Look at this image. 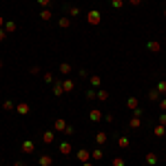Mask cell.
<instances>
[{"label": "cell", "mask_w": 166, "mask_h": 166, "mask_svg": "<svg viewBox=\"0 0 166 166\" xmlns=\"http://www.w3.org/2000/svg\"><path fill=\"white\" fill-rule=\"evenodd\" d=\"M86 20H89V25H100L102 16H100V11H98V9H93V11H89V13H86Z\"/></svg>", "instance_id": "cell-1"}, {"label": "cell", "mask_w": 166, "mask_h": 166, "mask_svg": "<svg viewBox=\"0 0 166 166\" xmlns=\"http://www.w3.org/2000/svg\"><path fill=\"white\" fill-rule=\"evenodd\" d=\"M146 49H149L151 53H159V51H162V46H159V42H155V40H151V42L146 44Z\"/></svg>", "instance_id": "cell-2"}, {"label": "cell", "mask_w": 166, "mask_h": 166, "mask_svg": "<svg viewBox=\"0 0 166 166\" xmlns=\"http://www.w3.org/2000/svg\"><path fill=\"white\" fill-rule=\"evenodd\" d=\"M16 111H18V113H20V115H27V113H29V111H31V106H29V104H27V102H20V104H18V106H16Z\"/></svg>", "instance_id": "cell-3"}, {"label": "cell", "mask_w": 166, "mask_h": 166, "mask_svg": "<svg viewBox=\"0 0 166 166\" xmlns=\"http://www.w3.org/2000/svg\"><path fill=\"white\" fill-rule=\"evenodd\" d=\"M51 164H53V159L49 155H40L38 157V166H51Z\"/></svg>", "instance_id": "cell-4"}, {"label": "cell", "mask_w": 166, "mask_h": 166, "mask_svg": "<svg viewBox=\"0 0 166 166\" xmlns=\"http://www.w3.org/2000/svg\"><path fill=\"white\" fill-rule=\"evenodd\" d=\"M36 151V144H33V142H22V153H33Z\"/></svg>", "instance_id": "cell-5"}, {"label": "cell", "mask_w": 166, "mask_h": 166, "mask_svg": "<svg viewBox=\"0 0 166 166\" xmlns=\"http://www.w3.org/2000/svg\"><path fill=\"white\" fill-rule=\"evenodd\" d=\"M53 137H56V135H53V131H44V133H42V142H44V144H51Z\"/></svg>", "instance_id": "cell-6"}, {"label": "cell", "mask_w": 166, "mask_h": 166, "mask_svg": "<svg viewBox=\"0 0 166 166\" xmlns=\"http://www.w3.org/2000/svg\"><path fill=\"white\" fill-rule=\"evenodd\" d=\"M89 117H91V120H93V122H102V113H100L98 109H93V111L89 113Z\"/></svg>", "instance_id": "cell-7"}, {"label": "cell", "mask_w": 166, "mask_h": 166, "mask_svg": "<svg viewBox=\"0 0 166 166\" xmlns=\"http://www.w3.org/2000/svg\"><path fill=\"white\" fill-rule=\"evenodd\" d=\"M89 157H91V153H89V151H84V149H80V151H78V159H80V162H89Z\"/></svg>", "instance_id": "cell-8"}, {"label": "cell", "mask_w": 166, "mask_h": 166, "mask_svg": "<svg viewBox=\"0 0 166 166\" xmlns=\"http://www.w3.org/2000/svg\"><path fill=\"white\" fill-rule=\"evenodd\" d=\"M66 11H69V16H71V18H78V16L82 13V11H80V7H66Z\"/></svg>", "instance_id": "cell-9"}, {"label": "cell", "mask_w": 166, "mask_h": 166, "mask_svg": "<svg viewBox=\"0 0 166 166\" xmlns=\"http://www.w3.org/2000/svg\"><path fill=\"white\" fill-rule=\"evenodd\" d=\"M62 89H64V91H73V89H76V82H73V80H64V82H62Z\"/></svg>", "instance_id": "cell-10"}, {"label": "cell", "mask_w": 166, "mask_h": 166, "mask_svg": "<svg viewBox=\"0 0 166 166\" xmlns=\"http://www.w3.org/2000/svg\"><path fill=\"white\" fill-rule=\"evenodd\" d=\"M102 157H104V153H102L100 149H95V151H93V153H91V159H93V162H100Z\"/></svg>", "instance_id": "cell-11"}, {"label": "cell", "mask_w": 166, "mask_h": 166, "mask_svg": "<svg viewBox=\"0 0 166 166\" xmlns=\"http://www.w3.org/2000/svg\"><path fill=\"white\" fill-rule=\"evenodd\" d=\"M60 153L62 155H69L71 153V144H69V142H62V144H60Z\"/></svg>", "instance_id": "cell-12"}, {"label": "cell", "mask_w": 166, "mask_h": 166, "mask_svg": "<svg viewBox=\"0 0 166 166\" xmlns=\"http://www.w3.org/2000/svg\"><path fill=\"white\" fill-rule=\"evenodd\" d=\"M126 109L135 111V109H137V98H129V100H126Z\"/></svg>", "instance_id": "cell-13"}, {"label": "cell", "mask_w": 166, "mask_h": 166, "mask_svg": "<svg viewBox=\"0 0 166 166\" xmlns=\"http://www.w3.org/2000/svg\"><path fill=\"white\" fill-rule=\"evenodd\" d=\"M53 129H56V131H64V129H66V122H64V120H56V122H53Z\"/></svg>", "instance_id": "cell-14"}, {"label": "cell", "mask_w": 166, "mask_h": 166, "mask_svg": "<svg viewBox=\"0 0 166 166\" xmlns=\"http://www.w3.org/2000/svg\"><path fill=\"white\" fill-rule=\"evenodd\" d=\"M106 137H109V135H106L104 131H100V133L95 135V142H98V144H104V142H106Z\"/></svg>", "instance_id": "cell-15"}, {"label": "cell", "mask_w": 166, "mask_h": 166, "mask_svg": "<svg viewBox=\"0 0 166 166\" xmlns=\"http://www.w3.org/2000/svg\"><path fill=\"white\" fill-rule=\"evenodd\" d=\"M117 144H120L122 149H129V146H131V139H129V137H120V139H117Z\"/></svg>", "instance_id": "cell-16"}, {"label": "cell", "mask_w": 166, "mask_h": 166, "mask_svg": "<svg viewBox=\"0 0 166 166\" xmlns=\"http://www.w3.org/2000/svg\"><path fill=\"white\" fill-rule=\"evenodd\" d=\"M146 164H149V166H155V164H157V155L149 153V155H146Z\"/></svg>", "instance_id": "cell-17"}, {"label": "cell", "mask_w": 166, "mask_h": 166, "mask_svg": "<svg viewBox=\"0 0 166 166\" xmlns=\"http://www.w3.org/2000/svg\"><path fill=\"white\" fill-rule=\"evenodd\" d=\"M89 82H91V86H93V89H98V86H100V82H102V80H100V78H98V76H91V78H89Z\"/></svg>", "instance_id": "cell-18"}, {"label": "cell", "mask_w": 166, "mask_h": 166, "mask_svg": "<svg viewBox=\"0 0 166 166\" xmlns=\"http://www.w3.org/2000/svg\"><path fill=\"white\" fill-rule=\"evenodd\" d=\"M5 31H7V33H13V31H16V22H11V20L5 22Z\"/></svg>", "instance_id": "cell-19"}, {"label": "cell", "mask_w": 166, "mask_h": 166, "mask_svg": "<svg viewBox=\"0 0 166 166\" xmlns=\"http://www.w3.org/2000/svg\"><path fill=\"white\" fill-rule=\"evenodd\" d=\"M53 93H56V95H62V93H64V89H62V82H56V84H53Z\"/></svg>", "instance_id": "cell-20"}, {"label": "cell", "mask_w": 166, "mask_h": 166, "mask_svg": "<svg viewBox=\"0 0 166 166\" xmlns=\"http://www.w3.org/2000/svg\"><path fill=\"white\" fill-rule=\"evenodd\" d=\"M139 126H142V120H139L137 115H133V120H131V129H139Z\"/></svg>", "instance_id": "cell-21"}, {"label": "cell", "mask_w": 166, "mask_h": 166, "mask_svg": "<svg viewBox=\"0 0 166 166\" xmlns=\"http://www.w3.org/2000/svg\"><path fill=\"white\" fill-rule=\"evenodd\" d=\"M155 135H157V137H164V135H166V126H162V124L155 126Z\"/></svg>", "instance_id": "cell-22"}, {"label": "cell", "mask_w": 166, "mask_h": 166, "mask_svg": "<svg viewBox=\"0 0 166 166\" xmlns=\"http://www.w3.org/2000/svg\"><path fill=\"white\" fill-rule=\"evenodd\" d=\"M58 25H60L62 29H69V27H71V20H69V18H60V22H58Z\"/></svg>", "instance_id": "cell-23"}, {"label": "cell", "mask_w": 166, "mask_h": 166, "mask_svg": "<svg viewBox=\"0 0 166 166\" xmlns=\"http://www.w3.org/2000/svg\"><path fill=\"white\" fill-rule=\"evenodd\" d=\"M40 18H42L44 22H46V20H51V11H49V9H42V11H40Z\"/></svg>", "instance_id": "cell-24"}, {"label": "cell", "mask_w": 166, "mask_h": 166, "mask_svg": "<svg viewBox=\"0 0 166 166\" xmlns=\"http://www.w3.org/2000/svg\"><path fill=\"white\" fill-rule=\"evenodd\" d=\"M60 73H64V76H66V73H71V64L62 62V64H60Z\"/></svg>", "instance_id": "cell-25"}, {"label": "cell", "mask_w": 166, "mask_h": 166, "mask_svg": "<svg viewBox=\"0 0 166 166\" xmlns=\"http://www.w3.org/2000/svg\"><path fill=\"white\" fill-rule=\"evenodd\" d=\"M122 5H124V0H111V7L113 9H122Z\"/></svg>", "instance_id": "cell-26"}, {"label": "cell", "mask_w": 166, "mask_h": 166, "mask_svg": "<svg viewBox=\"0 0 166 166\" xmlns=\"http://www.w3.org/2000/svg\"><path fill=\"white\" fill-rule=\"evenodd\" d=\"M149 98H151V100H159V91H157V89L149 91Z\"/></svg>", "instance_id": "cell-27"}, {"label": "cell", "mask_w": 166, "mask_h": 166, "mask_svg": "<svg viewBox=\"0 0 166 166\" xmlns=\"http://www.w3.org/2000/svg\"><path fill=\"white\" fill-rule=\"evenodd\" d=\"M98 100H102V102L109 100V93H106V91H98Z\"/></svg>", "instance_id": "cell-28"}, {"label": "cell", "mask_w": 166, "mask_h": 166, "mask_svg": "<svg viewBox=\"0 0 166 166\" xmlns=\"http://www.w3.org/2000/svg\"><path fill=\"white\" fill-rule=\"evenodd\" d=\"M2 109H5V111H11V109H13V102H11V100L2 102Z\"/></svg>", "instance_id": "cell-29"}, {"label": "cell", "mask_w": 166, "mask_h": 166, "mask_svg": "<svg viewBox=\"0 0 166 166\" xmlns=\"http://www.w3.org/2000/svg\"><path fill=\"white\" fill-rule=\"evenodd\" d=\"M113 166H124V159L122 157H113Z\"/></svg>", "instance_id": "cell-30"}, {"label": "cell", "mask_w": 166, "mask_h": 166, "mask_svg": "<svg viewBox=\"0 0 166 166\" xmlns=\"http://www.w3.org/2000/svg\"><path fill=\"white\" fill-rule=\"evenodd\" d=\"M38 5H40V7H44V9H49V5H51V0H38Z\"/></svg>", "instance_id": "cell-31"}, {"label": "cell", "mask_w": 166, "mask_h": 166, "mask_svg": "<svg viewBox=\"0 0 166 166\" xmlns=\"http://www.w3.org/2000/svg\"><path fill=\"white\" fill-rule=\"evenodd\" d=\"M157 91L159 93H166V82H157Z\"/></svg>", "instance_id": "cell-32"}, {"label": "cell", "mask_w": 166, "mask_h": 166, "mask_svg": "<svg viewBox=\"0 0 166 166\" xmlns=\"http://www.w3.org/2000/svg\"><path fill=\"white\" fill-rule=\"evenodd\" d=\"M159 124H162V126H166V113H162V115H159Z\"/></svg>", "instance_id": "cell-33"}, {"label": "cell", "mask_w": 166, "mask_h": 166, "mask_svg": "<svg viewBox=\"0 0 166 166\" xmlns=\"http://www.w3.org/2000/svg\"><path fill=\"white\" fill-rule=\"evenodd\" d=\"M86 98H89V100H93V98H95V91H93V89H91V91H86Z\"/></svg>", "instance_id": "cell-34"}, {"label": "cell", "mask_w": 166, "mask_h": 166, "mask_svg": "<svg viewBox=\"0 0 166 166\" xmlns=\"http://www.w3.org/2000/svg\"><path fill=\"white\" fill-rule=\"evenodd\" d=\"M44 82H53V76L51 73H44Z\"/></svg>", "instance_id": "cell-35"}, {"label": "cell", "mask_w": 166, "mask_h": 166, "mask_svg": "<svg viewBox=\"0 0 166 166\" xmlns=\"http://www.w3.org/2000/svg\"><path fill=\"white\" fill-rule=\"evenodd\" d=\"M159 109H162V111L166 113V100H159Z\"/></svg>", "instance_id": "cell-36"}, {"label": "cell", "mask_w": 166, "mask_h": 166, "mask_svg": "<svg viewBox=\"0 0 166 166\" xmlns=\"http://www.w3.org/2000/svg\"><path fill=\"white\" fill-rule=\"evenodd\" d=\"M5 38H7V31H5V29H0V42H2Z\"/></svg>", "instance_id": "cell-37"}, {"label": "cell", "mask_w": 166, "mask_h": 166, "mask_svg": "<svg viewBox=\"0 0 166 166\" xmlns=\"http://www.w3.org/2000/svg\"><path fill=\"white\" fill-rule=\"evenodd\" d=\"M131 5H133V7H137V5H142V0H131Z\"/></svg>", "instance_id": "cell-38"}, {"label": "cell", "mask_w": 166, "mask_h": 166, "mask_svg": "<svg viewBox=\"0 0 166 166\" xmlns=\"http://www.w3.org/2000/svg\"><path fill=\"white\" fill-rule=\"evenodd\" d=\"M13 166H27V164H25V162H16Z\"/></svg>", "instance_id": "cell-39"}, {"label": "cell", "mask_w": 166, "mask_h": 166, "mask_svg": "<svg viewBox=\"0 0 166 166\" xmlns=\"http://www.w3.org/2000/svg\"><path fill=\"white\" fill-rule=\"evenodd\" d=\"M2 25H5V18H2V16H0V29H2Z\"/></svg>", "instance_id": "cell-40"}, {"label": "cell", "mask_w": 166, "mask_h": 166, "mask_svg": "<svg viewBox=\"0 0 166 166\" xmlns=\"http://www.w3.org/2000/svg\"><path fill=\"white\" fill-rule=\"evenodd\" d=\"M84 166H93V164H91V162H84Z\"/></svg>", "instance_id": "cell-41"}, {"label": "cell", "mask_w": 166, "mask_h": 166, "mask_svg": "<svg viewBox=\"0 0 166 166\" xmlns=\"http://www.w3.org/2000/svg\"><path fill=\"white\" fill-rule=\"evenodd\" d=\"M0 69H2V60H0Z\"/></svg>", "instance_id": "cell-42"}, {"label": "cell", "mask_w": 166, "mask_h": 166, "mask_svg": "<svg viewBox=\"0 0 166 166\" xmlns=\"http://www.w3.org/2000/svg\"><path fill=\"white\" fill-rule=\"evenodd\" d=\"M164 16H166V9H164Z\"/></svg>", "instance_id": "cell-43"}]
</instances>
